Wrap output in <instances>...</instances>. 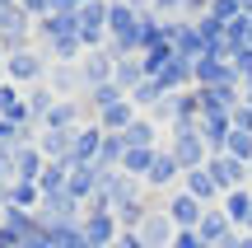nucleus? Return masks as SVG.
Returning <instances> with one entry per match:
<instances>
[{
	"label": "nucleus",
	"instance_id": "1",
	"mask_svg": "<svg viewBox=\"0 0 252 248\" xmlns=\"http://www.w3.org/2000/svg\"><path fill=\"white\" fill-rule=\"evenodd\" d=\"M168 155L178 159V169H182V174H191V169H206L210 150H206V141H201V127H196V122H173Z\"/></svg>",
	"mask_w": 252,
	"mask_h": 248
},
{
	"label": "nucleus",
	"instance_id": "2",
	"mask_svg": "<svg viewBox=\"0 0 252 248\" xmlns=\"http://www.w3.org/2000/svg\"><path fill=\"white\" fill-rule=\"evenodd\" d=\"M206 174L215 178V187H220L224 197L248 187V164H243V159H234V155H210V159H206Z\"/></svg>",
	"mask_w": 252,
	"mask_h": 248
},
{
	"label": "nucleus",
	"instance_id": "3",
	"mask_svg": "<svg viewBox=\"0 0 252 248\" xmlns=\"http://www.w3.org/2000/svg\"><path fill=\"white\" fill-rule=\"evenodd\" d=\"M163 211L173 215V225H178V230H196V225L206 220V211H210V206H201V202H196L191 192H173Z\"/></svg>",
	"mask_w": 252,
	"mask_h": 248
},
{
	"label": "nucleus",
	"instance_id": "4",
	"mask_svg": "<svg viewBox=\"0 0 252 248\" xmlns=\"http://www.w3.org/2000/svg\"><path fill=\"white\" fill-rule=\"evenodd\" d=\"M135 234H140L150 248H168V244H173V234H178V225H173V215L159 206V211H150V215H145V225H140Z\"/></svg>",
	"mask_w": 252,
	"mask_h": 248
},
{
	"label": "nucleus",
	"instance_id": "5",
	"mask_svg": "<svg viewBox=\"0 0 252 248\" xmlns=\"http://www.w3.org/2000/svg\"><path fill=\"white\" fill-rule=\"evenodd\" d=\"M112 71H117V56H112V52H89V56L80 61L84 89H98V84H112Z\"/></svg>",
	"mask_w": 252,
	"mask_h": 248
},
{
	"label": "nucleus",
	"instance_id": "6",
	"mask_svg": "<svg viewBox=\"0 0 252 248\" xmlns=\"http://www.w3.org/2000/svg\"><path fill=\"white\" fill-rule=\"evenodd\" d=\"M145 80H150V71H145V61H140V56H117V71H112V84H117V89L126 94V99H131V94L140 89Z\"/></svg>",
	"mask_w": 252,
	"mask_h": 248
},
{
	"label": "nucleus",
	"instance_id": "7",
	"mask_svg": "<svg viewBox=\"0 0 252 248\" xmlns=\"http://www.w3.org/2000/svg\"><path fill=\"white\" fill-rule=\"evenodd\" d=\"M224 215H229V225H234L238 234H252V192L248 187L224 197Z\"/></svg>",
	"mask_w": 252,
	"mask_h": 248
},
{
	"label": "nucleus",
	"instance_id": "8",
	"mask_svg": "<svg viewBox=\"0 0 252 248\" xmlns=\"http://www.w3.org/2000/svg\"><path fill=\"white\" fill-rule=\"evenodd\" d=\"M131 122H135V103L131 99H122V103H112V108L98 112V131H108V136H122Z\"/></svg>",
	"mask_w": 252,
	"mask_h": 248
},
{
	"label": "nucleus",
	"instance_id": "9",
	"mask_svg": "<svg viewBox=\"0 0 252 248\" xmlns=\"http://www.w3.org/2000/svg\"><path fill=\"white\" fill-rule=\"evenodd\" d=\"M37 150L47 159H56V164H75V131H47Z\"/></svg>",
	"mask_w": 252,
	"mask_h": 248
},
{
	"label": "nucleus",
	"instance_id": "10",
	"mask_svg": "<svg viewBox=\"0 0 252 248\" xmlns=\"http://www.w3.org/2000/svg\"><path fill=\"white\" fill-rule=\"evenodd\" d=\"M191 66H196V61H182V56H173V61L163 66V71L154 75V80L163 84V94H168V89H178V94H182V89H187L191 80H196V75H191Z\"/></svg>",
	"mask_w": 252,
	"mask_h": 248
},
{
	"label": "nucleus",
	"instance_id": "11",
	"mask_svg": "<svg viewBox=\"0 0 252 248\" xmlns=\"http://www.w3.org/2000/svg\"><path fill=\"white\" fill-rule=\"evenodd\" d=\"M196 234L206 239V248H220L229 234H234V225H229V215H224V211H206V220L196 225Z\"/></svg>",
	"mask_w": 252,
	"mask_h": 248
},
{
	"label": "nucleus",
	"instance_id": "12",
	"mask_svg": "<svg viewBox=\"0 0 252 248\" xmlns=\"http://www.w3.org/2000/svg\"><path fill=\"white\" fill-rule=\"evenodd\" d=\"M182 192H191L201 206H210L220 197V187H215V178H210L206 169H191V174H182Z\"/></svg>",
	"mask_w": 252,
	"mask_h": 248
},
{
	"label": "nucleus",
	"instance_id": "13",
	"mask_svg": "<svg viewBox=\"0 0 252 248\" xmlns=\"http://www.w3.org/2000/svg\"><path fill=\"white\" fill-rule=\"evenodd\" d=\"M5 75L9 80H37L42 75V56H33V52H14V56H5Z\"/></svg>",
	"mask_w": 252,
	"mask_h": 248
},
{
	"label": "nucleus",
	"instance_id": "14",
	"mask_svg": "<svg viewBox=\"0 0 252 248\" xmlns=\"http://www.w3.org/2000/svg\"><path fill=\"white\" fill-rule=\"evenodd\" d=\"M178 178H182L178 159H173L168 150H159V155H154V164H150V174H145V183H150V187H168V183H178Z\"/></svg>",
	"mask_w": 252,
	"mask_h": 248
},
{
	"label": "nucleus",
	"instance_id": "15",
	"mask_svg": "<svg viewBox=\"0 0 252 248\" xmlns=\"http://www.w3.org/2000/svg\"><path fill=\"white\" fill-rule=\"evenodd\" d=\"M154 136H159V127H154L150 117H135L131 127L122 131V141H126V150H154Z\"/></svg>",
	"mask_w": 252,
	"mask_h": 248
},
{
	"label": "nucleus",
	"instance_id": "16",
	"mask_svg": "<svg viewBox=\"0 0 252 248\" xmlns=\"http://www.w3.org/2000/svg\"><path fill=\"white\" fill-rule=\"evenodd\" d=\"M75 117H80V103H56V108L47 112V131H70Z\"/></svg>",
	"mask_w": 252,
	"mask_h": 248
},
{
	"label": "nucleus",
	"instance_id": "17",
	"mask_svg": "<svg viewBox=\"0 0 252 248\" xmlns=\"http://www.w3.org/2000/svg\"><path fill=\"white\" fill-rule=\"evenodd\" d=\"M80 84H84L80 66H52V89L56 94H70V89H80Z\"/></svg>",
	"mask_w": 252,
	"mask_h": 248
},
{
	"label": "nucleus",
	"instance_id": "18",
	"mask_svg": "<svg viewBox=\"0 0 252 248\" xmlns=\"http://www.w3.org/2000/svg\"><path fill=\"white\" fill-rule=\"evenodd\" d=\"M126 94L117 89V84H98V89H89V108L94 112H103V108H112V103H122Z\"/></svg>",
	"mask_w": 252,
	"mask_h": 248
},
{
	"label": "nucleus",
	"instance_id": "19",
	"mask_svg": "<svg viewBox=\"0 0 252 248\" xmlns=\"http://www.w3.org/2000/svg\"><path fill=\"white\" fill-rule=\"evenodd\" d=\"M224 155H234V159H243V164H252V136H248V131H229Z\"/></svg>",
	"mask_w": 252,
	"mask_h": 248
},
{
	"label": "nucleus",
	"instance_id": "20",
	"mask_svg": "<svg viewBox=\"0 0 252 248\" xmlns=\"http://www.w3.org/2000/svg\"><path fill=\"white\" fill-rule=\"evenodd\" d=\"M159 99H163V84H159V80H145L140 89L131 94V103H135V108H154Z\"/></svg>",
	"mask_w": 252,
	"mask_h": 248
},
{
	"label": "nucleus",
	"instance_id": "21",
	"mask_svg": "<svg viewBox=\"0 0 252 248\" xmlns=\"http://www.w3.org/2000/svg\"><path fill=\"white\" fill-rule=\"evenodd\" d=\"M52 108H56L52 89H33V94H28V112H33V117H47Z\"/></svg>",
	"mask_w": 252,
	"mask_h": 248
},
{
	"label": "nucleus",
	"instance_id": "22",
	"mask_svg": "<svg viewBox=\"0 0 252 248\" xmlns=\"http://www.w3.org/2000/svg\"><path fill=\"white\" fill-rule=\"evenodd\" d=\"M37 197H42V187H37V183H14V187H9V202H37Z\"/></svg>",
	"mask_w": 252,
	"mask_h": 248
},
{
	"label": "nucleus",
	"instance_id": "23",
	"mask_svg": "<svg viewBox=\"0 0 252 248\" xmlns=\"http://www.w3.org/2000/svg\"><path fill=\"white\" fill-rule=\"evenodd\" d=\"M182 9L191 14V24H201V19H210V9H215V0H182Z\"/></svg>",
	"mask_w": 252,
	"mask_h": 248
},
{
	"label": "nucleus",
	"instance_id": "24",
	"mask_svg": "<svg viewBox=\"0 0 252 248\" xmlns=\"http://www.w3.org/2000/svg\"><path fill=\"white\" fill-rule=\"evenodd\" d=\"M150 122H173V94H163V99L150 108Z\"/></svg>",
	"mask_w": 252,
	"mask_h": 248
},
{
	"label": "nucleus",
	"instance_id": "25",
	"mask_svg": "<svg viewBox=\"0 0 252 248\" xmlns=\"http://www.w3.org/2000/svg\"><path fill=\"white\" fill-rule=\"evenodd\" d=\"M173 248H206V239H201L196 230H178L173 234Z\"/></svg>",
	"mask_w": 252,
	"mask_h": 248
},
{
	"label": "nucleus",
	"instance_id": "26",
	"mask_svg": "<svg viewBox=\"0 0 252 248\" xmlns=\"http://www.w3.org/2000/svg\"><path fill=\"white\" fill-rule=\"evenodd\" d=\"M154 9H159V14H178L182 0H154Z\"/></svg>",
	"mask_w": 252,
	"mask_h": 248
},
{
	"label": "nucleus",
	"instance_id": "27",
	"mask_svg": "<svg viewBox=\"0 0 252 248\" xmlns=\"http://www.w3.org/2000/svg\"><path fill=\"white\" fill-rule=\"evenodd\" d=\"M47 5H52V0H19V9H24V14H28V9H47Z\"/></svg>",
	"mask_w": 252,
	"mask_h": 248
},
{
	"label": "nucleus",
	"instance_id": "28",
	"mask_svg": "<svg viewBox=\"0 0 252 248\" xmlns=\"http://www.w3.org/2000/svg\"><path fill=\"white\" fill-rule=\"evenodd\" d=\"M238 248H252V234H238Z\"/></svg>",
	"mask_w": 252,
	"mask_h": 248
},
{
	"label": "nucleus",
	"instance_id": "29",
	"mask_svg": "<svg viewBox=\"0 0 252 248\" xmlns=\"http://www.w3.org/2000/svg\"><path fill=\"white\" fill-rule=\"evenodd\" d=\"M248 178H252V164H248Z\"/></svg>",
	"mask_w": 252,
	"mask_h": 248
}]
</instances>
